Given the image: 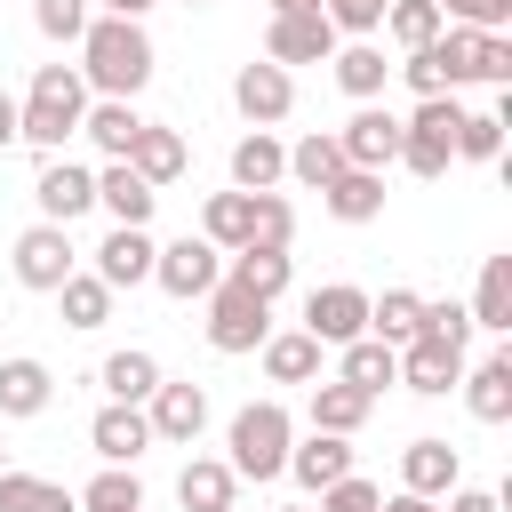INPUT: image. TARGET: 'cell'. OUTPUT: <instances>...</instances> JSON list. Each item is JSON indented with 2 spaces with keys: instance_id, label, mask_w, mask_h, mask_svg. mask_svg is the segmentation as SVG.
Instances as JSON below:
<instances>
[{
  "instance_id": "6da1fadb",
  "label": "cell",
  "mask_w": 512,
  "mask_h": 512,
  "mask_svg": "<svg viewBox=\"0 0 512 512\" xmlns=\"http://www.w3.org/2000/svg\"><path fill=\"white\" fill-rule=\"evenodd\" d=\"M80 80L96 96L136 104V88L152 80V32L128 24V16H88V32H80Z\"/></svg>"
},
{
  "instance_id": "7a4b0ae2",
  "label": "cell",
  "mask_w": 512,
  "mask_h": 512,
  "mask_svg": "<svg viewBox=\"0 0 512 512\" xmlns=\"http://www.w3.org/2000/svg\"><path fill=\"white\" fill-rule=\"evenodd\" d=\"M80 112H88V80L80 64H40L24 104H16V144H32L40 160L64 152V136H80Z\"/></svg>"
},
{
  "instance_id": "3957f363",
  "label": "cell",
  "mask_w": 512,
  "mask_h": 512,
  "mask_svg": "<svg viewBox=\"0 0 512 512\" xmlns=\"http://www.w3.org/2000/svg\"><path fill=\"white\" fill-rule=\"evenodd\" d=\"M288 440H296L288 408H280V400H248V408L232 416V432H224L232 480H280V472H288Z\"/></svg>"
},
{
  "instance_id": "277c9868",
  "label": "cell",
  "mask_w": 512,
  "mask_h": 512,
  "mask_svg": "<svg viewBox=\"0 0 512 512\" xmlns=\"http://www.w3.org/2000/svg\"><path fill=\"white\" fill-rule=\"evenodd\" d=\"M456 120H464L456 96H416V112L400 120V168H408V176H448V160H456Z\"/></svg>"
},
{
  "instance_id": "5b68a950",
  "label": "cell",
  "mask_w": 512,
  "mask_h": 512,
  "mask_svg": "<svg viewBox=\"0 0 512 512\" xmlns=\"http://www.w3.org/2000/svg\"><path fill=\"white\" fill-rule=\"evenodd\" d=\"M8 264H16V280H24L32 296H56V288L80 272V248H72V232H64V224H24Z\"/></svg>"
},
{
  "instance_id": "8992f818",
  "label": "cell",
  "mask_w": 512,
  "mask_h": 512,
  "mask_svg": "<svg viewBox=\"0 0 512 512\" xmlns=\"http://www.w3.org/2000/svg\"><path fill=\"white\" fill-rule=\"evenodd\" d=\"M344 40H336V24L320 16V8H280L272 24H264V64H328Z\"/></svg>"
},
{
  "instance_id": "52a82bcc",
  "label": "cell",
  "mask_w": 512,
  "mask_h": 512,
  "mask_svg": "<svg viewBox=\"0 0 512 512\" xmlns=\"http://www.w3.org/2000/svg\"><path fill=\"white\" fill-rule=\"evenodd\" d=\"M304 336H312L320 352H344L352 336H368V288H352V280L312 288V296H304Z\"/></svg>"
},
{
  "instance_id": "ba28073f",
  "label": "cell",
  "mask_w": 512,
  "mask_h": 512,
  "mask_svg": "<svg viewBox=\"0 0 512 512\" xmlns=\"http://www.w3.org/2000/svg\"><path fill=\"white\" fill-rule=\"evenodd\" d=\"M216 280H224V256H216L200 232H184V240H168V248L152 256V288H160V296H176V304L208 296Z\"/></svg>"
},
{
  "instance_id": "9c48e42d",
  "label": "cell",
  "mask_w": 512,
  "mask_h": 512,
  "mask_svg": "<svg viewBox=\"0 0 512 512\" xmlns=\"http://www.w3.org/2000/svg\"><path fill=\"white\" fill-rule=\"evenodd\" d=\"M32 200H40V224H64V232H72V216H88V208H96V168H80V160L48 152V160H40V176H32Z\"/></svg>"
},
{
  "instance_id": "30bf717a",
  "label": "cell",
  "mask_w": 512,
  "mask_h": 512,
  "mask_svg": "<svg viewBox=\"0 0 512 512\" xmlns=\"http://www.w3.org/2000/svg\"><path fill=\"white\" fill-rule=\"evenodd\" d=\"M272 336V304H256V296H240L232 280H216L208 288V344L216 352H256Z\"/></svg>"
},
{
  "instance_id": "8fae6325",
  "label": "cell",
  "mask_w": 512,
  "mask_h": 512,
  "mask_svg": "<svg viewBox=\"0 0 512 512\" xmlns=\"http://www.w3.org/2000/svg\"><path fill=\"white\" fill-rule=\"evenodd\" d=\"M336 152H344V168H368V176H384V168L400 160V120H392L384 104H360V112L336 128Z\"/></svg>"
},
{
  "instance_id": "7c38bea8",
  "label": "cell",
  "mask_w": 512,
  "mask_h": 512,
  "mask_svg": "<svg viewBox=\"0 0 512 512\" xmlns=\"http://www.w3.org/2000/svg\"><path fill=\"white\" fill-rule=\"evenodd\" d=\"M232 104H240L248 128H280V120L296 112V80H288L280 64H240V72H232Z\"/></svg>"
},
{
  "instance_id": "4fadbf2b",
  "label": "cell",
  "mask_w": 512,
  "mask_h": 512,
  "mask_svg": "<svg viewBox=\"0 0 512 512\" xmlns=\"http://www.w3.org/2000/svg\"><path fill=\"white\" fill-rule=\"evenodd\" d=\"M144 424H152V440L192 448V440H200V424H208V392H200V384H168V376H160V392L144 400Z\"/></svg>"
},
{
  "instance_id": "5bb4252c",
  "label": "cell",
  "mask_w": 512,
  "mask_h": 512,
  "mask_svg": "<svg viewBox=\"0 0 512 512\" xmlns=\"http://www.w3.org/2000/svg\"><path fill=\"white\" fill-rule=\"evenodd\" d=\"M152 256H160V240L152 232H136V224H112L104 232V248H96V280L120 296V288H144L152 280Z\"/></svg>"
},
{
  "instance_id": "9a60e30c",
  "label": "cell",
  "mask_w": 512,
  "mask_h": 512,
  "mask_svg": "<svg viewBox=\"0 0 512 512\" xmlns=\"http://www.w3.org/2000/svg\"><path fill=\"white\" fill-rule=\"evenodd\" d=\"M400 384L424 392V400H440V392L464 384V352L440 344V336H408V344H400Z\"/></svg>"
},
{
  "instance_id": "2e32d148",
  "label": "cell",
  "mask_w": 512,
  "mask_h": 512,
  "mask_svg": "<svg viewBox=\"0 0 512 512\" xmlns=\"http://www.w3.org/2000/svg\"><path fill=\"white\" fill-rule=\"evenodd\" d=\"M96 208H104L112 224H136V232H144V224H152V208H160V192H152L128 160H104V168H96Z\"/></svg>"
},
{
  "instance_id": "e0dca14e",
  "label": "cell",
  "mask_w": 512,
  "mask_h": 512,
  "mask_svg": "<svg viewBox=\"0 0 512 512\" xmlns=\"http://www.w3.org/2000/svg\"><path fill=\"white\" fill-rule=\"evenodd\" d=\"M88 448H96L104 464H128V472H136V456L152 448V424H144V408H120V400H104V408H96V424H88Z\"/></svg>"
},
{
  "instance_id": "ac0fdd59",
  "label": "cell",
  "mask_w": 512,
  "mask_h": 512,
  "mask_svg": "<svg viewBox=\"0 0 512 512\" xmlns=\"http://www.w3.org/2000/svg\"><path fill=\"white\" fill-rule=\"evenodd\" d=\"M456 472H464V456H456L448 440H408V448H400V488H408V496H432V504H440V496L456 488Z\"/></svg>"
},
{
  "instance_id": "d6986e66",
  "label": "cell",
  "mask_w": 512,
  "mask_h": 512,
  "mask_svg": "<svg viewBox=\"0 0 512 512\" xmlns=\"http://www.w3.org/2000/svg\"><path fill=\"white\" fill-rule=\"evenodd\" d=\"M288 176V144L272 136V128H248L240 144H232V192H272Z\"/></svg>"
},
{
  "instance_id": "ffe728a7",
  "label": "cell",
  "mask_w": 512,
  "mask_h": 512,
  "mask_svg": "<svg viewBox=\"0 0 512 512\" xmlns=\"http://www.w3.org/2000/svg\"><path fill=\"white\" fill-rule=\"evenodd\" d=\"M288 472H296V488H336L344 472H352V440H336V432H312V440H288Z\"/></svg>"
},
{
  "instance_id": "44dd1931",
  "label": "cell",
  "mask_w": 512,
  "mask_h": 512,
  "mask_svg": "<svg viewBox=\"0 0 512 512\" xmlns=\"http://www.w3.org/2000/svg\"><path fill=\"white\" fill-rule=\"evenodd\" d=\"M48 400H56L48 360H32V352L0 360V416H48Z\"/></svg>"
},
{
  "instance_id": "7402d4cb",
  "label": "cell",
  "mask_w": 512,
  "mask_h": 512,
  "mask_svg": "<svg viewBox=\"0 0 512 512\" xmlns=\"http://www.w3.org/2000/svg\"><path fill=\"white\" fill-rule=\"evenodd\" d=\"M184 160H192V152H184V136H176V128H160V120H144V128H136V144H128V168H136L152 192H160V184H176V176H184Z\"/></svg>"
},
{
  "instance_id": "603a6c76",
  "label": "cell",
  "mask_w": 512,
  "mask_h": 512,
  "mask_svg": "<svg viewBox=\"0 0 512 512\" xmlns=\"http://www.w3.org/2000/svg\"><path fill=\"white\" fill-rule=\"evenodd\" d=\"M248 232H256V200H248V192H208V208H200V240H208L216 256H240Z\"/></svg>"
},
{
  "instance_id": "cb8c5ba5",
  "label": "cell",
  "mask_w": 512,
  "mask_h": 512,
  "mask_svg": "<svg viewBox=\"0 0 512 512\" xmlns=\"http://www.w3.org/2000/svg\"><path fill=\"white\" fill-rule=\"evenodd\" d=\"M288 272H296L288 248H240V256H224V280H232L240 296H256V304H272V296L288 288Z\"/></svg>"
},
{
  "instance_id": "d4e9b609",
  "label": "cell",
  "mask_w": 512,
  "mask_h": 512,
  "mask_svg": "<svg viewBox=\"0 0 512 512\" xmlns=\"http://www.w3.org/2000/svg\"><path fill=\"white\" fill-rule=\"evenodd\" d=\"M336 384H352V392H384V384H400V352L392 344H376V336H352L344 352H336Z\"/></svg>"
},
{
  "instance_id": "484cf974",
  "label": "cell",
  "mask_w": 512,
  "mask_h": 512,
  "mask_svg": "<svg viewBox=\"0 0 512 512\" xmlns=\"http://www.w3.org/2000/svg\"><path fill=\"white\" fill-rule=\"evenodd\" d=\"M96 384H104V400H120V408H144V400L160 392V360H152L144 344H128V352H112V360L96 368Z\"/></svg>"
},
{
  "instance_id": "4316f807",
  "label": "cell",
  "mask_w": 512,
  "mask_h": 512,
  "mask_svg": "<svg viewBox=\"0 0 512 512\" xmlns=\"http://www.w3.org/2000/svg\"><path fill=\"white\" fill-rule=\"evenodd\" d=\"M464 408L480 416V424H504L512 416V352L496 344L480 368H464Z\"/></svg>"
},
{
  "instance_id": "83f0119b",
  "label": "cell",
  "mask_w": 512,
  "mask_h": 512,
  "mask_svg": "<svg viewBox=\"0 0 512 512\" xmlns=\"http://www.w3.org/2000/svg\"><path fill=\"white\" fill-rule=\"evenodd\" d=\"M232 496H240V480H232L224 456H192V464L176 472V504H184V512H232Z\"/></svg>"
},
{
  "instance_id": "f1b7e54d",
  "label": "cell",
  "mask_w": 512,
  "mask_h": 512,
  "mask_svg": "<svg viewBox=\"0 0 512 512\" xmlns=\"http://www.w3.org/2000/svg\"><path fill=\"white\" fill-rule=\"evenodd\" d=\"M136 128H144V112H136V104H120V96H96V104L80 112V136H88V144H96L104 160H128Z\"/></svg>"
},
{
  "instance_id": "f546056e",
  "label": "cell",
  "mask_w": 512,
  "mask_h": 512,
  "mask_svg": "<svg viewBox=\"0 0 512 512\" xmlns=\"http://www.w3.org/2000/svg\"><path fill=\"white\" fill-rule=\"evenodd\" d=\"M328 64H336V88H344L352 104H376V96H384V80H392V64H384V48H376V40H352V48H336Z\"/></svg>"
},
{
  "instance_id": "4dcf8cb0",
  "label": "cell",
  "mask_w": 512,
  "mask_h": 512,
  "mask_svg": "<svg viewBox=\"0 0 512 512\" xmlns=\"http://www.w3.org/2000/svg\"><path fill=\"white\" fill-rule=\"evenodd\" d=\"M320 208H328L336 224H376V216H384V176H368V168H344V176L320 192Z\"/></svg>"
},
{
  "instance_id": "1f68e13d",
  "label": "cell",
  "mask_w": 512,
  "mask_h": 512,
  "mask_svg": "<svg viewBox=\"0 0 512 512\" xmlns=\"http://www.w3.org/2000/svg\"><path fill=\"white\" fill-rule=\"evenodd\" d=\"M472 328H488V336H504L512 328V256H488L480 264V288H472Z\"/></svg>"
},
{
  "instance_id": "d6a6232c",
  "label": "cell",
  "mask_w": 512,
  "mask_h": 512,
  "mask_svg": "<svg viewBox=\"0 0 512 512\" xmlns=\"http://www.w3.org/2000/svg\"><path fill=\"white\" fill-rule=\"evenodd\" d=\"M416 328H424V296H416V288H384V296H368V336H376V344L400 352Z\"/></svg>"
},
{
  "instance_id": "836d02e7",
  "label": "cell",
  "mask_w": 512,
  "mask_h": 512,
  "mask_svg": "<svg viewBox=\"0 0 512 512\" xmlns=\"http://www.w3.org/2000/svg\"><path fill=\"white\" fill-rule=\"evenodd\" d=\"M256 352H264V376H272V384H312V376H320V344H312L304 328H280V336H264Z\"/></svg>"
},
{
  "instance_id": "e575fe53",
  "label": "cell",
  "mask_w": 512,
  "mask_h": 512,
  "mask_svg": "<svg viewBox=\"0 0 512 512\" xmlns=\"http://www.w3.org/2000/svg\"><path fill=\"white\" fill-rule=\"evenodd\" d=\"M368 408H376V400H368V392H352V384H336V376H328V384H312V432L352 440V432L368 424Z\"/></svg>"
},
{
  "instance_id": "d590c367",
  "label": "cell",
  "mask_w": 512,
  "mask_h": 512,
  "mask_svg": "<svg viewBox=\"0 0 512 512\" xmlns=\"http://www.w3.org/2000/svg\"><path fill=\"white\" fill-rule=\"evenodd\" d=\"M288 176H296L304 192H328V184L344 176V152H336V136H320V128H312V136H296V144H288Z\"/></svg>"
},
{
  "instance_id": "8d00e7d4",
  "label": "cell",
  "mask_w": 512,
  "mask_h": 512,
  "mask_svg": "<svg viewBox=\"0 0 512 512\" xmlns=\"http://www.w3.org/2000/svg\"><path fill=\"white\" fill-rule=\"evenodd\" d=\"M56 312H64V328H80V336H88V328H104V320H112V288H104L96 272H72V280L56 288Z\"/></svg>"
},
{
  "instance_id": "74e56055",
  "label": "cell",
  "mask_w": 512,
  "mask_h": 512,
  "mask_svg": "<svg viewBox=\"0 0 512 512\" xmlns=\"http://www.w3.org/2000/svg\"><path fill=\"white\" fill-rule=\"evenodd\" d=\"M384 32H392L400 56H416V48H432L448 24H440V0H392V8H384Z\"/></svg>"
},
{
  "instance_id": "f35d334b",
  "label": "cell",
  "mask_w": 512,
  "mask_h": 512,
  "mask_svg": "<svg viewBox=\"0 0 512 512\" xmlns=\"http://www.w3.org/2000/svg\"><path fill=\"white\" fill-rule=\"evenodd\" d=\"M72 504H80V512H144V480H136L128 464H104Z\"/></svg>"
},
{
  "instance_id": "ab89813d",
  "label": "cell",
  "mask_w": 512,
  "mask_h": 512,
  "mask_svg": "<svg viewBox=\"0 0 512 512\" xmlns=\"http://www.w3.org/2000/svg\"><path fill=\"white\" fill-rule=\"evenodd\" d=\"M0 512H80L72 488L40 480V472H0Z\"/></svg>"
},
{
  "instance_id": "60d3db41",
  "label": "cell",
  "mask_w": 512,
  "mask_h": 512,
  "mask_svg": "<svg viewBox=\"0 0 512 512\" xmlns=\"http://www.w3.org/2000/svg\"><path fill=\"white\" fill-rule=\"evenodd\" d=\"M456 160H504V112H464L456 120Z\"/></svg>"
},
{
  "instance_id": "b9f144b4",
  "label": "cell",
  "mask_w": 512,
  "mask_h": 512,
  "mask_svg": "<svg viewBox=\"0 0 512 512\" xmlns=\"http://www.w3.org/2000/svg\"><path fill=\"white\" fill-rule=\"evenodd\" d=\"M256 200V232H248V248H288L296 240V208H288V192H248Z\"/></svg>"
},
{
  "instance_id": "7bdbcfd3",
  "label": "cell",
  "mask_w": 512,
  "mask_h": 512,
  "mask_svg": "<svg viewBox=\"0 0 512 512\" xmlns=\"http://www.w3.org/2000/svg\"><path fill=\"white\" fill-rule=\"evenodd\" d=\"M416 336H440V344L464 352V344H472V312H464L456 296H424V328H416Z\"/></svg>"
},
{
  "instance_id": "ee69618b",
  "label": "cell",
  "mask_w": 512,
  "mask_h": 512,
  "mask_svg": "<svg viewBox=\"0 0 512 512\" xmlns=\"http://www.w3.org/2000/svg\"><path fill=\"white\" fill-rule=\"evenodd\" d=\"M440 24H456V32H504L512 0H440Z\"/></svg>"
},
{
  "instance_id": "f6af8a7d",
  "label": "cell",
  "mask_w": 512,
  "mask_h": 512,
  "mask_svg": "<svg viewBox=\"0 0 512 512\" xmlns=\"http://www.w3.org/2000/svg\"><path fill=\"white\" fill-rule=\"evenodd\" d=\"M384 8H392V0H320V16L336 24V40H344V32H352V40L384 32Z\"/></svg>"
},
{
  "instance_id": "bcb514c9",
  "label": "cell",
  "mask_w": 512,
  "mask_h": 512,
  "mask_svg": "<svg viewBox=\"0 0 512 512\" xmlns=\"http://www.w3.org/2000/svg\"><path fill=\"white\" fill-rule=\"evenodd\" d=\"M32 24H40L48 40H72V48H80V32H88V0H32Z\"/></svg>"
},
{
  "instance_id": "7dc6e473",
  "label": "cell",
  "mask_w": 512,
  "mask_h": 512,
  "mask_svg": "<svg viewBox=\"0 0 512 512\" xmlns=\"http://www.w3.org/2000/svg\"><path fill=\"white\" fill-rule=\"evenodd\" d=\"M376 504H384V488L360 480V472H344L336 488H320V512H376Z\"/></svg>"
},
{
  "instance_id": "c3c4849f",
  "label": "cell",
  "mask_w": 512,
  "mask_h": 512,
  "mask_svg": "<svg viewBox=\"0 0 512 512\" xmlns=\"http://www.w3.org/2000/svg\"><path fill=\"white\" fill-rule=\"evenodd\" d=\"M440 512H504V504H496L488 488H448V504H440Z\"/></svg>"
},
{
  "instance_id": "681fc988",
  "label": "cell",
  "mask_w": 512,
  "mask_h": 512,
  "mask_svg": "<svg viewBox=\"0 0 512 512\" xmlns=\"http://www.w3.org/2000/svg\"><path fill=\"white\" fill-rule=\"evenodd\" d=\"M376 512H440V504H432V496H408V488H400V496H384Z\"/></svg>"
},
{
  "instance_id": "f907efd6",
  "label": "cell",
  "mask_w": 512,
  "mask_h": 512,
  "mask_svg": "<svg viewBox=\"0 0 512 512\" xmlns=\"http://www.w3.org/2000/svg\"><path fill=\"white\" fill-rule=\"evenodd\" d=\"M8 144H16V96L0 88V152H8Z\"/></svg>"
},
{
  "instance_id": "816d5d0a",
  "label": "cell",
  "mask_w": 512,
  "mask_h": 512,
  "mask_svg": "<svg viewBox=\"0 0 512 512\" xmlns=\"http://www.w3.org/2000/svg\"><path fill=\"white\" fill-rule=\"evenodd\" d=\"M144 8H160V0H104V16H128V24H144Z\"/></svg>"
},
{
  "instance_id": "f5cc1de1",
  "label": "cell",
  "mask_w": 512,
  "mask_h": 512,
  "mask_svg": "<svg viewBox=\"0 0 512 512\" xmlns=\"http://www.w3.org/2000/svg\"><path fill=\"white\" fill-rule=\"evenodd\" d=\"M280 8H320V0H272V16H280Z\"/></svg>"
},
{
  "instance_id": "db71d44e",
  "label": "cell",
  "mask_w": 512,
  "mask_h": 512,
  "mask_svg": "<svg viewBox=\"0 0 512 512\" xmlns=\"http://www.w3.org/2000/svg\"><path fill=\"white\" fill-rule=\"evenodd\" d=\"M280 512H312V504H280Z\"/></svg>"
},
{
  "instance_id": "11a10c76",
  "label": "cell",
  "mask_w": 512,
  "mask_h": 512,
  "mask_svg": "<svg viewBox=\"0 0 512 512\" xmlns=\"http://www.w3.org/2000/svg\"><path fill=\"white\" fill-rule=\"evenodd\" d=\"M184 8H200V0H184Z\"/></svg>"
},
{
  "instance_id": "9f6ffc18",
  "label": "cell",
  "mask_w": 512,
  "mask_h": 512,
  "mask_svg": "<svg viewBox=\"0 0 512 512\" xmlns=\"http://www.w3.org/2000/svg\"><path fill=\"white\" fill-rule=\"evenodd\" d=\"M0 472H8V464H0Z\"/></svg>"
}]
</instances>
